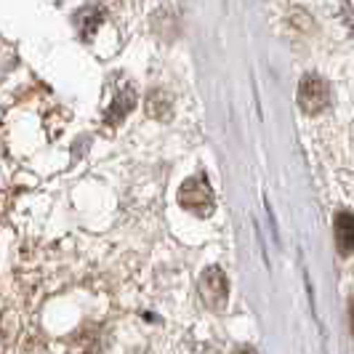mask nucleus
Listing matches in <instances>:
<instances>
[{"label":"nucleus","instance_id":"nucleus-3","mask_svg":"<svg viewBox=\"0 0 354 354\" xmlns=\"http://www.w3.org/2000/svg\"><path fill=\"white\" fill-rule=\"evenodd\" d=\"M299 104L306 115H317L330 104V88L319 75H304L299 86Z\"/></svg>","mask_w":354,"mask_h":354},{"label":"nucleus","instance_id":"nucleus-1","mask_svg":"<svg viewBox=\"0 0 354 354\" xmlns=\"http://www.w3.org/2000/svg\"><path fill=\"white\" fill-rule=\"evenodd\" d=\"M178 203L189 213L200 216V218L211 216L213 208H216V197H213V189H211V184H208V178L195 176V178H189V181H184L181 189H178Z\"/></svg>","mask_w":354,"mask_h":354},{"label":"nucleus","instance_id":"nucleus-2","mask_svg":"<svg viewBox=\"0 0 354 354\" xmlns=\"http://www.w3.org/2000/svg\"><path fill=\"white\" fill-rule=\"evenodd\" d=\"M200 299L213 312H224L230 301V280L218 266H208L200 274Z\"/></svg>","mask_w":354,"mask_h":354},{"label":"nucleus","instance_id":"nucleus-4","mask_svg":"<svg viewBox=\"0 0 354 354\" xmlns=\"http://www.w3.org/2000/svg\"><path fill=\"white\" fill-rule=\"evenodd\" d=\"M336 245L341 256H349L354 250V216L338 213L336 218Z\"/></svg>","mask_w":354,"mask_h":354},{"label":"nucleus","instance_id":"nucleus-7","mask_svg":"<svg viewBox=\"0 0 354 354\" xmlns=\"http://www.w3.org/2000/svg\"><path fill=\"white\" fill-rule=\"evenodd\" d=\"M232 354H256V352H253V349H250V346H240V349H237V352H232Z\"/></svg>","mask_w":354,"mask_h":354},{"label":"nucleus","instance_id":"nucleus-6","mask_svg":"<svg viewBox=\"0 0 354 354\" xmlns=\"http://www.w3.org/2000/svg\"><path fill=\"white\" fill-rule=\"evenodd\" d=\"M349 328H352V333H354V299L349 301Z\"/></svg>","mask_w":354,"mask_h":354},{"label":"nucleus","instance_id":"nucleus-5","mask_svg":"<svg viewBox=\"0 0 354 354\" xmlns=\"http://www.w3.org/2000/svg\"><path fill=\"white\" fill-rule=\"evenodd\" d=\"M133 104H136V93H133V88H123L118 96H115V104L109 106V112H106V123H118V120H123L125 115L133 109Z\"/></svg>","mask_w":354,"mask_h":354}]
</instances>
